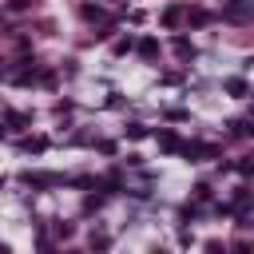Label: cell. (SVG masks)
I'll return each mask as SVG.
<instances>
[{"instance_id": "obj_1", "label": "cell", "mask_w": 254, "mask_h": 254, "mask_svg": "<svg viewBox=\"0 0 254 254\" xmlns=\"http://www.w3.org/2000/svg\"><path fill=\"white\" fill-rule=\"evenodd\" d=\"M139 52H143V56H155V52H159V44H155V40H143V44H139Z\"/></svg>"}, {"instance_id": "obj_2", "label": "cell", "mask_w": 254, "mask_h": 254, "mask_svg": "<svg viewBox=\"0 0 254 254\" xmlns=\"http://www.w3.org/2000/svg\"><path fill=\"white\" fill-rule=\"evenodd\" d=\"M127 135H131V139H143V135H147V127H139V123H131V127H127Z\"/></svg>"}]
</instances>
